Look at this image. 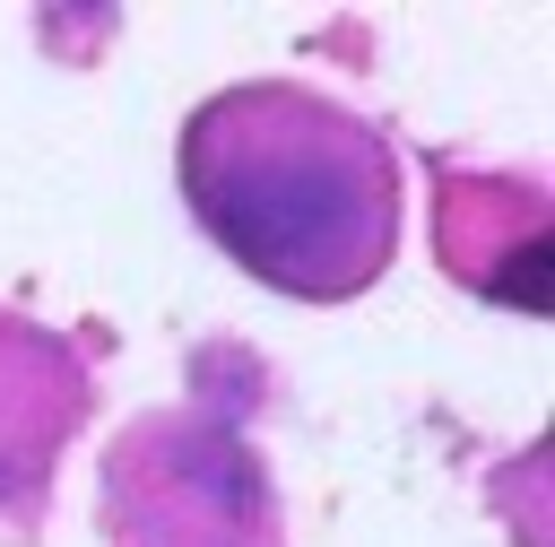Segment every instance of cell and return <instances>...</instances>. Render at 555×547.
<instances>
[{
    "mask_svg": "<svg viewBox=\"0 0 555 547\" xmlns=\"http://www.w3.org/2000/svg\"><path fill=\"white\" fill-rule=\"evenodd\" d=\"M191 217L278 295L347 304L399 252V156L390 139L286 78L208 96L182 122Z\"/></svg>",
    "mask_w": 555,
    "mask_h": 547,
    "instance_id": "1",
    "label": "cell"
},
{
    "mask_svg": "<svg viewBox=\"0 0 555 547\" xmlns=\"http://www.w3.org/2000/svg\"><path fill=\"white\" fill-rule=\"evenodd\" d=\"M104 538L113 547H286L260 451L208 399L156 408L130 434H113Z\"/></svg>",
    "mask_w": 555,
    "mask_h": 547,
    "instance_id": "2",
    "label": "cell"
},
{
    "mask_svg": "<svg viewBox=\"0 0 555 547\" xmlns=\"http://www.w3.org/2000/svg\"><path fill=\"white\" fill-rule=\"evenodd\" d=\"M78 417H87V356L43 321L0 313V512H26L52 486V460Z\"/></svg>",
    "mask_w": 555,
    "mask_h": 547,
    "instance_id": "3",
    "label": "cell"
}]
</instances>
